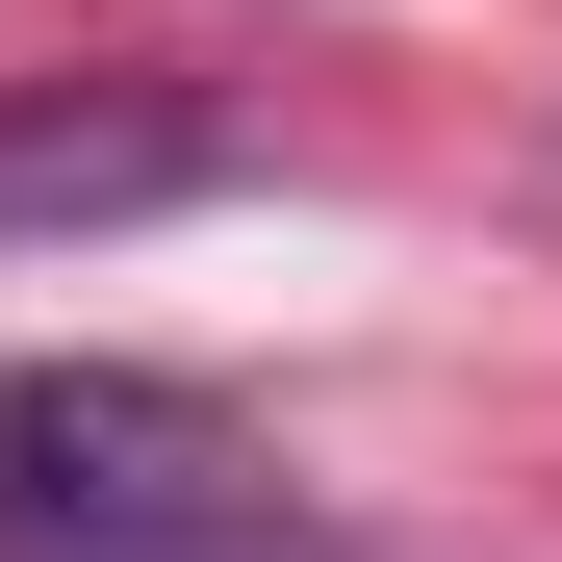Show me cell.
I'll return each instance as SVG.
<instances>
[{
    "instance_id": "2",
    "label": "cell",
    "mask_w": 562,
    "mask_h": 562,
    "mask_svg": "<svg viewBox=\"0 0 562 562\" xmlns=\"http://www.w3.org/2000/svg\"><path fill=\"white\" fill-rule=\"evenodd\" d=\"M231 128L205 103H0V256L26 231H154V205H205Z\"/></svg>"
},
{
    "instance_id": "1",
    "label": "cell",
    "mask_w": 562,
    "mask_h": 562,
    "mask_svg": "<svg viewBox=\"0 0 562 562\" xmlns=\"http://www.w3.org/2000/svg\"><path fill=\"white\" fill-rule=\"evenodd\" d=\"M281 460L205 409V384H128V358H26L0 384V562H128L179 512H256Z\"/></svg>"
},
{
    "instance_id": "3",
    "label": "cell",
    "mask_w": 562,
    "mask_h": 562,
    "mask_svg": "<svg viewBox=\"0 0 562 562\" xmlns=\"http://www.w3.org/2000/svg\"><path fill=\"white\" fill-rule=\"evenodd\" d=\"M128 562H358V537H307V512L256 486V512H179V537H128Z\"/></svg>"
}]
</instances>
